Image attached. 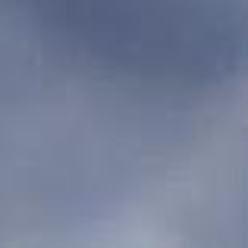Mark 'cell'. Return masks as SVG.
Returning <instances> with one entry per match:
<instances>
[{
	"label": "cell",
	"instance_id": "1",
	"mask_svg": "<svg viewBox=\"0 0 248 248\" xmlns=\"http://www.w3.org/2000/svg\"><path fill=\"white\" fill-rule=\"evenodd\" d=\"M38 22L104 73L211 88L242 60L239 0H31Z\"/></svg>",
	"mask_w": 248,
	"mask_h": 248
}]
</instances>
